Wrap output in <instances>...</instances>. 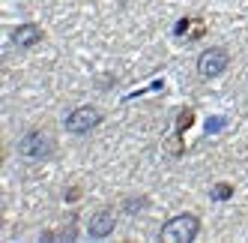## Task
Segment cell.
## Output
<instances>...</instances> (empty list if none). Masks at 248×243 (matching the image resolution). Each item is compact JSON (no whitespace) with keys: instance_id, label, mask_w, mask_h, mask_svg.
<instances>
[{"instance_id":"obj_8","label":"cell","mask_w":248,"mask_h":243,"mask_svg":"<svg viewBox=\"0 0 248 243\" xmlns=\"http://www.w3.org/2000/svg\"><path fill=\"white\" fill-rule=\"evenodd\" d=\"M140 207H147V198H132V201L123 204V210H126V213H135V210H140Z\"/></svg>"},{"instance_id":"obj_10","label":"cell","mask_w":248,"mask_h":243,"mask_svg":"<svg viewBox=\"0 0 248 243\" xmlns=\"http://www.w3.org/2000/svg\"><path fill=\"white\" fill-rule=\"evenodd\" d=\"M221 123H224V120H216V117H212V120H209V126H206V132H216Z\"/></svg>"},{"instance_id":"obj_1","label":"cell","mask_w":248,"mask_h":243,"mask_svg":"<svg viewBox=\"0 0 248 243\" xmlns=\"http://www.w3.org/2000/svg\"><path fill=\"white\" fill-rule=\"evenodd\" d=\"M198 234H201V219L194 213H180L158 228V240L162 243H191Z\"/></svg>"},{"instance_id":"obj_6","label":"cell","mask_w":248,"mask_h":243,"mask_svg":"<svg viewBox=\"0 0 248 243\" xmlns=\"http://www.w3.org/2000/svg\"><path fill=\"white\" fill-rule=\"evenodd\" d=\"M39 42H42V27L39 24H21V27L12 30V45L21 48V51L39 45Z\"/></svg>"},{"instance_id":"obj_3","label":"cell","mask_w":248,"mask_h":243,"mask_svg":"<svg viewBox=\"0 0 248 243\" xmlns=\"http://www.w3.org/2000/svg\"><path fill=\"white\" fill-rule=\"evenodd\" d=\"M99 123H102V111L93 108V105H81V108H75L72 114L66 117V132L87 135V132H93Z\"/></svg>"},{"instance_id":"obj_4","label":"cell","mask_w":248,"mask_h":243,"mask_svg":"<svg viewBox=\"0 0 248 243\" xmlns=\"http://www.w3.org/2000/svg\"><path fill=\"white\" fill-rule=\"evenodd\" d=\"M227 63H230V57H227L224 48H206L198 57V75L201 78H218L227 69Z\"/></svg>"},{"instance_id":"obj_2","label":"cell","mask_w":248,"mask_h":243,"mask_svg":"<svg viewBox=\"0 0 248 243\" xmlns=\"http://www.w3.org/2000/svg\"><path fill=\"white\" fill-rule=\"evenodd\" d=\"M18 153L24 159H48L54 153V141H51V135L33 129V132H24L18 138Z\"/></svg>"},{"instance_id":"obj_5","label":"cell","mask_w":248,"mask_h":243,"mask_svg":"<svg viewBox=\"0 0 248 243\" xmlns=\"http://www.w3.org/2000/svg\"><path fill=\"white\" fill-rule=\"evenodd\" d=\"M114 228H117V213L111 210V207H105V210L93 213L90 222H87V234H90L93 240H105Z\"/></svg>"},{"instance_id":"obj_7","label":"cell","mask_w":248,"mask_h":243,"mask_svg":"<svg viewBox=\"0 0 248 243\" xmlns=\"http://www.w3.org/2000/svg\"><path fill=\"white\" fill-rule=\"evenodd\" d=\"M230 195H233V186H230V183H218V186H212V201H227Z\"/></svg>"},{"instance_id":"obj_9","label":"cell","mask_w":248,"mask_h":243,"mask_svg":"<svg viewBox=\"0 0 248 243\" xmlns=\"http://www.w3.org/2000/svg\"><path fill=\"white\" fill-rule=\"evenodd\" d=\"M188 24H191V18H180V24L173 27V33H176V36H186V30H188Z\"/></svg>"}]
</instances>
